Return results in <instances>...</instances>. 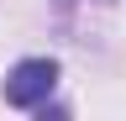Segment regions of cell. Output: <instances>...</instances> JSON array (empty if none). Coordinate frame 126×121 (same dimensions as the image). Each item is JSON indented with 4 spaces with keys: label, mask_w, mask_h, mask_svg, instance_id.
<instances>
[{
    "label": "cell",
    "mask_w": 126,
    "mask_h": 121,
    "mask_svg": "<svg viewBox=\"0 0 126 121\" xmlns=\"http://www.w3.org/2000/svg\"><path fill=\"white\" fill-rule=\"evenodd\" d=\"M53 84H58V58H21V63H11L0 95L16 111H42L47 95H53Z\"/></svg>",
    "instance_id": "1"
}]
</instances>
